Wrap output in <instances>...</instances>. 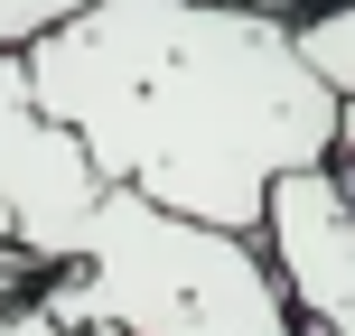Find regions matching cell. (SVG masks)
Listing matches in <instances>:
<instances>
[{
    "mask_svg": "<svg viewBox=\"0 0 355 336\" xmlns=\"http://www.w3.org/2000/svg\"><path fill=\"white\" fill-rule=\"evenodd\" d=\"M19 56L112 187L196 224L262 233L271 177L337 159L346 94L262 0H85Z\"/></svg>",
    "mask_w": 355,
    "mask_h": 336,
    "instance_id": "obj_1",
    "label": "cell"
},
{
    "mask_svg": "<svg viewBox=\"0 0 355 336\" xmlns=\"http://www.w3.org/2000/svg\"><path fill=\"white\" fill-rule=\"evenodd\" d=\"M47 308L56 327H112V336H300V308L262 233L196 224L141 187L103 196Z\"/></svg>",
    "mask_w": 355,
    "mask_h": 336,
    "instance_id": "obj_2",
    "label": "cell"
},
{
    "mask_svg": "<svg viewBox=\"0 0 355 336\" xmlns=\"http://www.w3.org/2000/svg\"><path fill=\"white\" fill-rule=\"evenodd\" d=\"M112 177L94 168V150L37 103L28 56L0 47V215H10V243L37 271H66L85 252L94 215H103Z\"/></svg>",
    "mask_w": 355,
    "mask_h": 336,
    "instance_id": "obj_3",
    "label": "cell"
},
{
    "mask_svg": "<svg viewBox=\"0 0 355 336\" xmlns=\"http://www.w3.org/2000/svg\"><path fill=\"white\" fill-rule=\"evenodd\" d=\"M262 252L281 271L290 308H300V336H346L355 327V168L309 159V168L271 177Z\"/></svg>",
    "mask_w": 355,
    "mask_h": 336,
    "instance_id": "obj_4",
    "label": "cell"
},
{
    "mask_svg": "<svg viewBox=\"0 0 355 336\" xmlns=\"http://www.w3.org/2000/svg\"><path fill=\"white\" fill-rule=\"evenodd\" d=\"M290 28H300L309 66H318L327 85H337L346 103H355V0H309V10L290 19Z\"/></svg>",
    "mask_w": 355,
    "mask_h": 336,
    "instance_id": "obj_5",
    "label": "cell"
},
{
    "mask_svg": "<svg viewBox=\"0 0 355 336\" xmlns=\"http://www.w3.org/2000/svg\"><path fill=\"white\" fill-rule=\"evenodd\" d=\"M85 0H0V47H28V37H47L56 19H75Z\"/></svg>",
    "mask_w": 355,
    "mask_h": 336,
    "instance_id": "obj_6",
    "label": "cell"
},
{
    "mask_svg": "<svg viewBox=\"0 0 355 336\" xmlns=\"http://www.w3.org/2000/svg\"><path fill=\"white\" fill-rule=\"evenodd\" d=\"M0 336H66V327H56V308H28V318H10Z\"/></svg>",
    "mask_w": 355,
    "mask_h": 336,
    "instance_id": "obj_7",
    "label": "cell"
},
{
    "mask_svg": "<svg viewBox=\"0 0 355 336\" xmlns=\"http://www.w3.org/2000/svg\"><path fill=\"white\" fill-rule=\"evenodd\" d=\"M337 159H346V168H355V103H346V112H337Z\"/></svg>",
    "mask_w": 355,
    "mask_h": 336,
    "instance_id": "obj_8",
    "label": "cell"
},
{
    "mask_svg": "<svg viewBox=\"0 0 355 336\" xmlns=\"http://www.w3.org/2000/svg\"><path fill=\"white\" fill-rule=\"evenodd\" d=\"M262 10H281V19H300V10H309V0H262Z\"/></svg>",
    "mask_w": 355,
    "mask_h": 336,
    "instance_id": "obj_9",
    "label": "cell"
},
{
    "mask_svg": "<svg viewBox=\"0 0 355 336\" xmlns=\"http://www.w3.org/2000/svg\"><path fill=\"white\" fill-rule=\"evenodd\" d=\"M0 243H10V215H0Z\"/></svg>",
    "mask_w": 355,
    "mask_h": 336,
    "instance_id": "obj_10",
    "label": "cell"
},
{
    "mask_svg": "<svg viewBox=\"0 0 355 336\" xmlns=\"http://www.w3.org/2000/svg\"><path fill=\"white\" fill-rule=\"evenodd\" d=\"M346 336H355V327H346Z\"/></svg>",
    "mask_w": 355,
    "mask_h": 336,
    "instance_id": "obj_11",
    "label": "cell"
}]
</instances>
